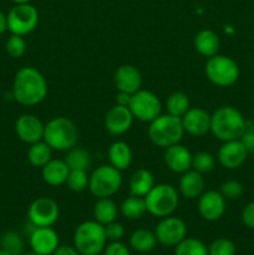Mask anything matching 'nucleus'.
<instances>
[{"label":"nucleus","instance_id":"nucleus-37","mask_svg":"<svg viewBox=\"0 0 254 255\" xmlns=\"http://www.w3.org/2000/svg\"><path fill=\"white\" fill-rule=\"evenodd\" d=\"M208 255H236V246L231 239H216L209 246Z\"/></svg>","mask_w":254,"mask_h":255},{"label":"nucleus","instance_id":"nucleus-15","mask_svg":"<svg viewBox=\"0 0 254 255\" xmlns=\"http://www.w3.org/2000/svg\"><path fill=\"white\" fill-rule=\"evenodd\" d=\"M184 132L193 137H203L211 132V115L201 107H191L181 117Z\"/></svg>","mask_w":254,"mask_h":255},{"label":"nucleus","instance_id":"nucleus-32","mask_svg":"<svg viewBox=\"0 0 254 255\" xmlns=\"http://www.w3.org/2000/svg\"><path fill=\"white\" fill-rule=\"evenodd\" d=\"M174 255H208V249L199 239L184 238L176 246Z\"/></svg>","mask_w":254,"mask_h":255},{"label":"nucleus","instance_id":"nucleus-45","mask_svg":"<svg viewBox=\"0 0 254 255\" xmlns=\"http://www.w3.org/2000/svg\"><path fill=\"white\" fill-rule=\"evenodd\" d=\"M7 30V16L2 11H0V35L4 34Z\"/></svg>","mask_w":254,"mask_h":255},{"label":"nucleus","instance_id":"nucleus-18","mask_svg":"<svg viewBox=\"0 0 254 255\" xmlns=\"http://www.w3.org/2000/svg\"><path fill=\"white\" fill-rule=\"evenodd\" d=\"M247 157H248V151L241 139H233V141L223 142L217 158L224 168L236 169L246 162Z\"/></svg>","mask_w":254,"mask_h":255},{"label":"nucleus","instance_id":"nucleus-20","mask_svg":"<svg viewBox=\"0 0 254 255\" xmlns=\"http://www.w3.org/2000/svg\"><path fill=\"white\" fill-rule=\"evenodd\" d=\"M115 85L117 90L133 95L142 86V75L133 65H122L115 72Z\"/></svg>","mask_w":254,"mask_h":255},{"label":"nucleus","instance_id":"nucleus-40","mask_svg":"<svg viewBox=\"0 0 254 255\" xmlns=\"http://www.w3.org/2000/svg\"><path fill=\"white\" fill-rule=\"evenodd\" d=\"M104 255H131L128 248L121 242H111L104 249Z\"/></svg>","mask_w":254,"mask_h":255},{"label":"nucleus","instance_id":"nucleus-3","mask_svg":"<svg viewBox=\"0 0 254 255\" xmlns=\"http://www.w3.org/2000/svg\"><path fill=\"white\" fill-rule=\"evenodd\" d=\"M44 141L55 151H69L79 141L77 126L67 117H55L45 125Z\"/></svg>","mask_w":254,"mask_h":255},{"label":"nucleus","instance_id":"nucleus-13","mask_svg":"<svg viewBox=\"0 0 254 255\" xmlns=\"http://www.w3.org/2000/svg\"><path fill=\"white\" fill-rule=\"evenodd\" d=\"M133 119V115L128 107L115 105L105 116V127L112 136H121L131 128Z\"/></svg>","mask_w":254,"mask_h":255},{"label":"nucleus","instance_id":"nucleus-44","mask_svg":"<svg viewBox=\"0 0 254 255\" xmlns=\"http://www.w3.org/2000/svg\"><path fill=\"white\" fill-rule=\"evenodd\" d=\"M129 100H131V95L126 94V92L119 91L116 96V105H121V106H127L128 107Z\"/></svg>","mask_w":254,"mask_h":255},{"label":"nucleus","instance_id":"nucleus-16","mask_svg":"<svg viewBox=\"0 0 254 255\" xmlns=\"http://www.w3.org/2000/svg\"><path fill=\"white\" fill-rule=\"evenodd\" d=\"M15 131L22 142L32 144L44 139L45 125L34 115L25 114L15 122Z\"/></svg>","mask_w":254,"mask_h":255},{"label":"nucleus","instance_id":"nucleus-8","mask_svg":"<svg viewBox=\"0 0 254 255\" xmlns=\"http://www.w3.org/2000/svg\"><path fill=\"white\" fill-rule=\"evenodd\" d=\"M207 79L218 87H228L236 84L239 77V67L233 59L224 55H214L207 60Z\"/></svg>","mask_w":254,"mask_h":255},{"label":"nucleus","instance_id":"nucleus-47","mask_svg":"<svg viewBox=\"0 0 254 255\" xmlns=\"http://www.w3.org/2000/svg\"><path fill=\"white\" fill-rule=\"evenodd\" d=\"M0 255H12L11 253H9V252H6V251H4V249H0Z\"/></svg>","mask_w":254,"mask_h":255},{"label":"nucleus","instance_id":"nucleus-34","mask_svg":"<svg viewBox=\"0 0 254 255\" xmlns=\"http://www.w3.org/2000/svg\"><path fill=\"white\" fill-rule=\"evenodd\" d=\"M89 178L90 176L87 174V171H81V169H70L69 177H67L66 183L70 191L84 192L85 189L89 188Z\"/></svg>","mask_w":254,"mask_h":255},{"label":"nucleus","instance_id":"nucleus-21","mask_svg":"<svg viewBox=\"0 0 254 255\" xmlns=\"http://www.w3.org/2000/svg\"><path fill=\"white\" fill-rule=\"evenodd\" d=\"M204 178L203 174L194 169L182 173L178 183V193L187 199H194L203 193Z\"/></svg>","mask_w":254,"mask_h":255},{"label":"nucleus","instance_id":"nucleus-7","mask_svg":"<svg viewBox=\"0 0 254 255\" xmlns=\"http://www.w3.org/2000/svg\"><path fill=\"white\" fill-rule=\"evenodd\" d=\"M121 186V171L111 164H102L90 174L89 189L96 198H110L120 191Z\"/></svg>","mask_w":254,"mask_h":255},{"label":"nucleus","instance_id":"nucleus-39","mask_svg":"<svg viewBox=\"0 0 254 255\" xmlns=\"http://www.w3.org/2000/svg\"><path fill=\"white\" fill-rule=\"evenodd\" d=\"M105 233H106L107 241L119 242L125 236V228L121 223L115 221L105 226Z\"/></svg>","mask_w":254,"mask_h":255},{"label":"nucleus","instance_id":"nucleus-9","mask_svg":"<svg viewBox=\"0 0 254 255\" xmlns=\"http://www.w3.org/2000/svg\"><path fill=\"white\" fill-rule=\"evenodd\" d=\"M6 16L7 30L11 34L21 35V36L34 31L39 24V12L36 7L30 2L16 4Z\"/></svg>","mask_w":254,"mask_h":255},{"label":"nucleus","instance_id":"nucleus-2","mask_svg":"<svg viewBox=\"0 0 254 255\" xmlns=\"http://www.w3.org/2000/svg\"><path fill=\"white\" fill-rule=\"evenodd\" d=\"M247 128V121L239 110L222 106L211 115V132L222 142L239 139Z\"/></svg>","mask_w":254,"mask_h":255},{"label":"nucleus","instance_id":"nucleus-42","mask_svg":"<svg viewBox=\"0 0 254 255\" xmlns=\"http://www.w3.org/2000/svg\"><path fill=\"white\" fill-rule=\"evenodd\" d=\"M239 139L244 144L248 153H254V129H249L247 127L246 131H244V133L242 134V137Z\"/></svg>","mask_w":254,"mask_h":255},{"label":"nucleus","instance_id":"nucleus-25","mask_svg":"<svg viewBox=\"0 0 254 255\" xmlns=\"http://www.w3.org/2000/svg\"><path fill=\"white\" fill-rule=\"evenodd\" d=\"M154 186L153 174L146 168H139L132 173L129 178V194L144 197Z\"/></svg>","mask_w":254,"mask_h":255},{"label":"nucleus","instance_id":"nucleus-33","mask_svg":"<svg viewBox=\"0 0 254 255\" xmlns=\"http://www.w3.org/2000/svg\"><path fill=\"white\" fill-rule=\"evenodd\" d=\"M0 246L4 251L9 252L12 255H21L24 251V241L16 232H5L0 238Z\"/></svg>","mask_w":254,"mask_h":255},{"label":"nucleus","instance_id":"nucleus-27","mask_svg":"<svg viewBox=\"0 0 254 255\" xmlns=\"http://www.w3.org/2000/svg\"><path fill=\"white\" fill-rule=\"evenodd\" d=\"M129 244L138 253H148L156 247L157 238L154 232L148 229H137L129 237Z\"/></svg>","mask_w":254,"mask_h":255},{"label":"nucleus","instance_id":"nucleus-17","mask_svg":"<svg viewBox=\"0 0 254 255\" xmlns=\"http://www.w3.org/2000/svg\"><path fill=\"white\" fill-rule=\"evenodd\" d=\"M30 247L40 255H52L59 248V236L51 227H34L30 234Z\"/></svg>","mask_w":254,"mask_h":255},{"label":"nucleus","instance_id":"nucleus-11","mask_svg":"<svg viewBox=\"0 0 254 255\" xmlns=\"http://www.w3.org/2000/svg\"><path fill=\"white\" fill-rule=\"evenodd\" d=\"M60 209L56 202L47 197H40L30 204L27 218L34 227H51L59 219Z\"/></svg>","mask_w":254,"mask_h":255},{"label":"nucleus","instance_id":"nucleus-14","mask_svg":"<svg viewBox=\"0 0 254 255\" xmlns=\"http://www.w3.org/2000/svg\"><path fill=\"white\" fill-rule=\"evenodd\" d=\"M198 212L203 219L216 222L226 212V198L218 191L203 192L198 197Z\"/></svg>","mask_w":254,"mask_h":255},{"label":"nucleus","instance_id":"nucleus-5","mask_svg":"<svg viewBox=\"0 0 254 255\" xmlns=\"http://www.w3.org/2000/svg\"><path fill=\"white\" fill-rule=\"evenodd\" d=\"M106 243L105 226L96 221L84 222L74 233V247L81 255H99Z\"/></svg>","mask_w":254,"mask_h":255},{"label":"nucleus","instance_id":"nucleus-10","mask_svg":"<svg viewBox=\"0 0 254 255\" xmlns=\"http://www.w3.org/2000/svg\"><path fill=\"white\" fill-rule=\"evenodd\" d=\"M128 109L134 119L141 122H151L161 115L162 105L158 97L148 90H138L131 95Z\"/></svg>","mask_w":254,"mask_h":255},{"label":"nucleus","instance_id":"nucleus-12","mask_svg":"<svg viewBox=\"0 0 254 255\" xmlns=\"http://www.w3.org/2000/svg\"><path fill=\"white\" fill-rule=\"evenodd\" d=\"M187 226L181 218L177 217H164L154 229L157 242L164 247H176L179 242L186 238Z\"/></svg>","mask_w":254,"mask_h":255},{"label":"nucleus","instance_id":"nucleus-4","mask_svg":"<svg viewBox=\"0 0 254 255\" xmlns=\"http://www.w3.org/2000/svg\"><path fill=\"white\" fill-rule=\"evenodd\" d=\"M184 134L181 117L172 115H159L149 122L148 137L153 144L161 148H167L181 142Z\"/></svg>","mask_w":254,"mask_h":255},{"label":"nucleus","instance_id":"nucleus-29","mask_svg":"<svg viewBox=\"0 0 254 255\" xmlns=\"http://www.w3.org/2000/svg\"><path fill=\"white\" fill-rule=\"evenodd\" d=\"M120 212H121V214L125 218L131 219V221L142 218L144 216V213L147 212L144 198L143 197L137 196L128 197L120 206Z\"/></svg>","mask_w":254,"mask_h":255},{"label":"nucleus","instance_id":"nucleus-48","mask_svg":"<svg viewBox=\"0 0 254 255\" xmlns=\"http://www.w3.org/2000/svg\"><path fill=\"white\" fill-rule=\"evenodd\" d=\"M24 255H40V254H36V253H34V252H31V253H27V254H24Z\"/></svg>","mask_w":254,"mask_h":255},{"label":"nucleus","instance_id":"nucleus-46","mask_svg":"<svg viewBox=\"0 0 254 255\" xmlns=\"http://www.w3.org/2000/svg\"><path fill=\"white\" fill-rule=\"evenodd\" d=\"M11 1H14L15 4H25V2H30L31 0H11Z\"/></svg>","mask_w":254,"mask_h":255},{"label":"nucleus","instance_id":"nucleus-6","mask_svg":"<svg viewBox=\"0 0 254 255\" xmlns=\"http://www.w3.org/2000/svg\"><path fill=\"white\" fill-rule=\"evenodd\" d=\"M147 212L157 218L172 216L179 203V193L172 184H154L143 197Z\"/></svg>","mask_w":254,"mask_h":255},{"label":"nucleus","instance_id":"nucleus-28","mask_svg":"<svg viewBox=\"0 0 254 255\" xmlns=\"http://www.w3.org/2000/svg\"><path fill=\"white\" fill-rule=\"evenodd\" d=\"M52 148L42 139L36 143L30 144L29 151H27V161L30 164L37 168H42L47 162L51 161Z\"/></svg>","mask_w":254,"mask_h":255},{"label":"nucleus","instance_id":"nucleus-19","mask_svg":"<svg viewBox=\"0 0 254 255\" xmlns=\"http://www.w3.org/2000/svg\"><path fill=\"white\" fill-rule=\"evenodd\" d=\"M192 156L193 154L187 147L177 143L164 148L163 159L168 169L174 173L182 174L192 168Z\"/></svg>","mask_w":254,"mask_h":255},{"label":"nucleus","instance_id":"nucleus-1","mask_svg":"<svg viewBox=\"0 0 254 255\" xmlns=\"http://www.w3.org/2000/svg\"><path fill=\"white\" fill-rule=\"evenodd\" d=\"M12 96L22 106L39 105L47 96L46 79L35 67H21L12 81Z\"/></svg>","mask_w":254,"mask_h":255},{"label":"nucleus","instance_id":"nucleus-23","mask_svg":"<svg viewBox=\"0 0 254 255\" xmlns=\"http://www.w3.org/2000/svg\"><path fill=\"white\" fill-rule=\"evenodd\" d=\"M219 46H221L219 36L213 30H201L194 36V47H196L197 52L201 54L202 56L208 57V59L214 56V55L218 54Z\"/></svg>","mask_w":254,"mask_h":255},{"label":"nucleus","instance_id":"nucleus-24","mask_svg":"<svg viewBox=\"0 0 254 255\" xmlns=\"http://www.w3.org/2000/svg\"><path fill=\"white\" fill-rule=\"evenodd\" d=\"M109 161L119 171H125L132 163V149L126 142L116 141L109 148Z\"/></svg>","mask_w":254,"mask_h":255},{"label":"nucleus","instance_id":"nucleus-38","mask_svg":"<svg viewBox=\"0 0 254 255\" xmlns=\"http://www.w3.org/2000/svg\"><path fill=\"white\" fill-rule=\"evenodd\" d=\"M221 194L226 199H237L243 194V186L238 181H227L221 186Z\"/></svg>","mask_w":254,"mask_h":255},{"label":"nucleus","instance_id":"nucleus-31","mask_svg":"<svg viewBox=\"0 0 254 255\" xmlns=\"http://www.w3.org/2000/svg\"><path fill=\"white\" fill-rule=\"evenodd\" d=\"M65 162L67 163L70 169H81V171H87L91 166V154L84 148H79L75 146L74 148L67 151Z\"/></svg>","mask_w":254,"mask_h":255},{"label":"nucleus","instance_id":"nucleus-35","mask_svg":"<svg viewBox=\"0 0 254 255\" xmlns=\"http://www.w3.org/2000/svg\"><path fill=\"white\" fill-rule=\"evenodd\" d=\"M216 166V158L212 153L206 151L197 152L192 156V169L199 173H208Z\"/></svg>","mask_w":254,"mask_h":255},{"label":"nucleus","instance_id":"nucleus-36","mask_svg":"<svg viewBox=\"0 0 254 255\" xmlns=\"http://www.w3.org/2000/svg\"><path fill=\"white\" fill-rule=\"evenodd\" d=\"M5 49L9 56L14 57V59H19L26 51V42H25L24 37L21 35L11 34L7 39L6 44H5Z\"/></svg>","mask_w":254,"mask_h":255},{"label":"nucleus","instance_id":"nucleus-43","mask_svg":"<svg viewBox=\"0 0 254 255\" xmlns=\"http://www.w3.org/2000/svg\"><path fill=\"white\" fill-rule=\"evenodd\" d=\"M52 255H81L76 251L75 247L70 246H61L52 253Z\"/></svg>","mask_w":254,"mask_h":255},{"label":"nucleus","instance_id":"nucleus-26","mask_svg":"<svg viewBox=\"0 0 254 255\" xmlns=\"http://www.w3.org/2000/svg\"><path fill=\"white\" fill-rule=\"evenodd\" d=\"M117 213L119 209L111 198H97L94 204V218L102 226L116 221Z\"/></svg>","mask_w":254,"mask_h":255},{"label":"nucleus","instance_id":"nucleus-30","mask_svg":"<svg viewBox=\"0 0 254 255\" xmlns=\"http://www.w3.org/2000/svg\"><path fill=\"white\" fill-rule=\"evenodd\" d=\"M191 109V102L184 92H173L166 100L167 114L176 117H182Z\"/></svg>","mask_w":254,"mask_h":255},{"label":"nucleus","instance_id":"nucleus-22","mask_svg":"<svg viewBox=\"0 0 254 255\" xmlns=\"http://www.w3.org/2000/svg\"><path fill=\"white\" fill-rule=\"evenodd\" d=\"M70 168L65 159H51L41 168L42 179L51 187H60L66 183Z\"/></svg>","mask_w":254,"mask_h":255},{"label":"nucleus","instance_id":"nucleus-41","mask_svg":"<svg viewBox=\"0 0 254 255\" xmlns=\"http://www.w3.org/2000/svg\"><path fill=\"white\" fill-rule=\"evenodd\" d=\"M242 221H243L244 226L254 229V201L244 207L243 212H242Z\"/></svg>","mask_w":254,"mask_h":255}]
</instances>
